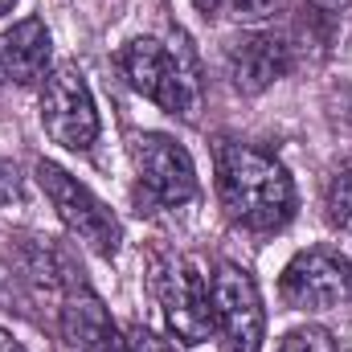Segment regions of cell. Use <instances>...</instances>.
Segmentation results:
<instances>
[{
    "label": "cell",
    "instance_id": "3",
    "mask_svg": "<svg viewBox=\"0 0 352 352\" xmlns=\"http://www.w3.org/2000/svg\"><path fill=\"white\" fill-rule=\"evenodd\" d=\"M33 176H37L45 201L54 205L58 221H62L87 250H94L98 258H115V254H119V246H123V226H119V217L107 209V201H98L78 176H70L62 164H54V160H37Z\"/></svg>",
    "mask_w": 352,
    "mask_h": 352
},
{
    "label": "cell",
    "instance_id": "15",
    "mask_svg": "<svg viewBox=\"0 0 352 352\" xmlns=\"http://www.w3.org/2000/svg\"><path fill=\"white\" fill-rule=\"evenodd\" d=\"M21 197V176L8 160H0V205H12Z\"/></svg>",
    "mask_w": 352,
    "mask_h": 352
},
{
    "label": "cell",
    "instance_id": "6",
    "mask_svg": "<svg viewBox=\"0 0 352 352\" xmlns=\"http://www.w3.org/2000/svg\"><path fill=\"white\" fill-rule=\"evenodd\" d=\"M41 127L66 152H90L98 140V107L78 66H54L41 82Z\"/></svg>",
    "mask_w": 352,
    "mask_h": 352
},
{
    "label": "cell",
    "instance_id": "20",
    "mask_svg": "<svg viewBox=\"0 0 352 352\" xmlns=\"http://www.w3.org/2000/svg\"><path fill=\"white\" fill-rule=\"evenodd\" d=\"M349 266H352V258H349Z\"/></svg>",
    "mask_w": 352,
    "mask_h": 352
},
{
    "label": "cell",
    "instance_id": "14",
    "mask_svg": "<svg viewBox=\"0 0 352 352\" xmlns=\"http://www.w3.org/2000/svg\"><path fill=\"white\" fill-rule=\"evenodd\" d=\"M127 352H176L160 332H152V328H144V324H131L127 328Z\"/></svg>",
    "mask_w": 352,
    "mask_h": 352
},
{
    "label": "cell",
    "instance_id": "10",
    "mask_svg": "<svg viewBox=\"0 0 352 352\" xmlns=\"http://www.w3.org/2000/svg\"><path fill=\"white\" fill-rule=\"evenodd\" d=\"M54 70V37L41 16H25L0 33V82L33 87Z\"/></svg>",
    "mask_w": 352,
    "mask_h": 352
},
{
    "label": "cell",
    "instance_id": "2",
    "mask_svg": "<svg viewBox=\"0 0 352 352\" xmlns=\"http://www.w3.org/2000/svg\"><path fill=\"white\" fill-rule=\"evenodd\" d=\"M115 62H119V74L127 78V87L135 94L152 98L168 115L197 119V111H201V66H197V54L188 50L184 37H176V45H164L160 37H131Z\"/></svg>",
    "mask_w": 352,
    "mask_h": 352
},
{
    "label": "cell",
    "instance_id": "18",
    "mask_svg": "<svg viewBox=\"0 0 352 352\" xmlns=\"http://www.w3.org/2000/svg\"><path fill=\"white\" fill-rule=\"evenodd\" d=\"M0 352H25V344H21L12 332H4V328H0Z\"/></svg>",
    "mask_w": 352,
    "mask_h": 352
},
{
    "label": "cell",
    "instance_id": "17",
    "mask_svg": "<svg viewBox=\"0 0 352 352\" xmlns=\"http://www.w3.org/2000/svg\"><path fill=\"white\" fill-rule=\"evenodd\" d=\"M192 4H197V12H201V16H213V12H221V8H226V0H192Z\"/></svg>",
    "mask_w": 352,
    "mask_h": 352
},
{
    "label": "cell",
    "instance_id": "5",
    "mask_svg": "<svg viewBox=\"0 0 352 352\" xmlns=\"http://www.w3.org/2000/svg\"><path fill=\"white\" fill-rule=\"evenodd\" d=\"M152 291L160 299L164 324L180 344H201L213 332V303H209V278L197 270L192 258L168 254L152 270Z\"/></svg>",
    "mask_w": 352,
    "mask_h": 352
},
{
    "label": "cell",
    "instance_id": "11",
    "mask_svg": "<svg viewBox=\"0 0 352 352\" xmlns=\"http://www.w3.org/2000/svg\"><path fill=\"white\" fill-rule=\"evenodd\" d=\"M62 340L70 352H127V340L115 332L102 299L82 278L62 299Z\"/></svg>",
    "mask_w": 352,
    "mask_h": 352
},
{
    "label": "cell",
    "instance_id": "13",
    "mask_svg": "<svg viewBox=\"0 0 352 352\" xmlns=\"http://www.w3.org/2000/svg\"><path fill=\"white\" fill-rule=\"evenodd\" d=\"M226 8L238 25H263L283 8V0H226Z\"/></svg>",
    "mask_w": 352,
    "mask_h": 352
},
{
    "label": "cell",
    "instance_id": "4",
    "mask_svg": "<svg viewBox=\"0 0 352 352\" xmlns=\"http://www.w3.org/2000/svg\"><path fill=\"white\" fill-rule=\"evenodd\" d=\"M209 303H213V332L221 352H263L266 307L258 283L246 266L217 263L209 274Z\"/></svg>",
    "mask_w": 352,
    "mask_h": 352
},
{
    "label": "cell",
    "instance_id": "16",
    "mask_svg": "<svg viewBox=\"0 0 352 352\" xmlns=\"http://www.w3.org/2000/svg\"><path fill=\"white\" fill-rule=\"evenodd\" d=\"M320 12H344V8H352V0H311Z\"/></svg>",
    "mask_w": 352,
    "mask_h": 352
},
{
    "label": "cell",
    "instance_id": "8",
    "mask_svg": "<svg viewBox=\"0 0 352 352\" xmlns=\"http://www.w3.org/2000/svg\"><path fill=\"white\" fill-rule=\"evenodd\" d=\"M131 164L135 180L144 188V197L160 209H180L197 197L201 180L192 168V156L184 152V144H176L164 131H140L131 135Z\"/></svg>",
    "mask_w": 352,
    "mask_h": 352
},
{
    "label": "cell",
    "instance_id": "12",
    "mask_svg": "<svg viewBox=\"0 0 352 352\" xmlns=\"http://www.w3.org/2000/svg\"><path fill=\"white\" fill-rule=\"evenodd\" d=\"M278 352H340V340L328 328H320V324H303V328L283 336Z\"/></svg>",
    "mask_w": 352,
    "mask_h": 352
},
{
    "label": "cell",
    "instance_id": "19",
    "mask_svg": "<svg viewBox=\"0 0 352 352\" xmlns=\"http://www.w3.org/2000/svg\"><path fill=\"white\" fill-rule=\"evenodd\" d=\"M12 8H16V0H0V16H4V12H12Z\"/></svg>",
    "mask_w": 352,
    "mask_h": 352
},
{
    "label": "cell",
    "instance_id": "9",
    "mask_svg": "<svg viewBox=\"0 0 352 352\" xmlns=\"http://www.w3.org/2000/svg\"><path fill=\"white\" fill-rule=\"evenodd\" d=\"M291 70V45L278 33H246L226 50V74L238 94H263Z\"/></svg>",
    "mask_w": 352,
    "mask_h": 352
},
{
    "label": "cell",
    "instance_id": "1",
    "mask_svg": "<svg viewBox=\"0 0 352 352\" xmlns=\"http://www.w3.org/2000/svg\"><path fill=\"white\" fill-rule=\"evenodd\" d=\"M217 197L234 226L250 234H274L295 217V180L287 164L258 144L217 140Z\"/></svg>",
    "mask_w": 352,
    "mask_h": 352
},
{
    "label": "cell",
    "instance_id": "7",
    "mask_svg": "<svg viewBox=\"0 0 352 352\" xmlns=\"http://www.w3.org/2000/svg\"><path fill=\"white\" fill-rule=\"evenodd\" d=\"M278 295L291 311H336L352 299V266L336 246H307L283 266Z\"/></svg>",
    "mask_w": 352,
    "mask_h": 352
}]
</instances>
